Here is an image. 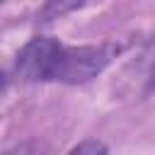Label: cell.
I'll list each match as a JSON object with an SVG mask.
<instances>
[{
    "label": "cell",
    "mask_w": 155,
    "mask_h": 155,
    "mask_svg": "<svg viewBox=\"0 0 155 155\" xmlns=\"http://www.w3.org/2000/svg\"><path fill=\"white\" fill-rule=\"evenodd\" d=\"M155 90V44H153V58H150V70H148V85H145V92H153Z\"/></svg>",
    "instance_id": "277c9868"
},
{
    "label": "cell",
    "mask_w": 155,
    "mask_h": 155,
    "mask_svg": "<svg viewBox=\"0 0 155 155\" xmlns=\"http://www.w3.org/2000/svg\"><path fill=\"white\" fill-rule=\"evenodd\" d=\"M2 155H39V145L36 143H17L15 148H7Z\"/></svg>",
    "instance_id": "3957f363"
},
{
    "label": "cell",
    "mask_w": 155,
    "mask_h": 155,
    "mask_svg": "<svg viewBox=\"0 0 155 155\" xmlns=\"http://www.w3.org/2000/svg\"><path fill=\"white\" fill-rule=\"evenodd\" d=\"M65 155H109V145L99 138H85L78 145H73Z\"/></svg>",
    "instance_id": "7a4b0ae2"
},
{
    "label": "cell",
    "mask_w": 155,
    "mask_h": 155,
    "mask_svg": "<svg viewBox=\"0 0 155 155\" xmlns=\"http://www.w3.org/2000/svg\"><path fill=\"white\" fill-rule=\"evenodd\" d=\"M124 51L116 41L65 44L48 34H36L19 46L5 70V85H85L99 78Z\"/></svg>",
    "instance_id": "6da1fadb"
}]
</instances>
